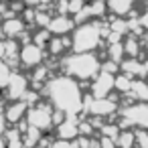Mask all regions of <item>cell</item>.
Masks as SVG:
<instances>
[{"label": "cell", "instance_id": "cell-1", "mask_svg": "<svg viewBox=\"0 0 148 148\" xmlns=\"http://www.w3.org/2000/svg\"><path fill=\"white\" fill-rule=\"evenodd\" d=\"M43 93L49 97L47 101L53 103V108L63 110L67 116H79L83 114V91L81 83L73 79L71 75H59L45 83Z\"/></svg>", "mask_w": 148, "mask_h": 148}, {"label": "cell", "instance_id": "cell-2", "mask_svg": "<svg viewBox=\"0 0 148 148\" xmlns=\"http://www.w3.org/2000/svg\"><path fill=\"white\" fill-rule=\"evenodd\" d=\"M99 69H101V63L93 55V51H83V53L69 51V55L61 59V71L65 75H71L77 81L93 79L99 73Z\"/></svg>", "mask_w": 148, "mask_h": 148}, {"label": "cell", "instance_id": "cell-3", "mask_svg": "<svg viewBox=\"0 0 148 148\" xmlns=\"http://www.w3.org/2000/svg\"><path fill=\"white\" fill-rule=\"evenodd\" d=\"M101 33L97 27V21H87L81 25H75L71 33V51L83 53V51H95L101 45Z\"/></svg>", "mask_w": 148, "mask_h": 148}, {"label": "cell", "instance_id": "cell-4", "mask_svg": "<svg viewBox=\"0 0 148 148\" xmlns=\"http://www.w3.org/2000/svg\"><path fill=\"white\" fill-rule=\"evenodd\" d=\"M25 118H27L29 126H35L41 132L53 128V108L45 101H39L37 106H31Z\"/></svg>", "mask_w": 148, "mask_h": 148}, {"label": "cell", "instance_id": "cell-5", "mask_svg": "<svg viewBox=\"0 0 148 148\" xmlns=\"http://www.w3.org/2000/svg\"><path fill=\"white\" fill-rule=\"evenodd\" d=\"M18 59H21V65L25 69H33L37 65H41L45 61V49L39 47L37 43H25L21 45V51H18Z\"/></svg>", "mask_w": 148, "mask_h": 148}, {"label": "cell", "instance_id": "cell-6", "mask_svg": "<svg viewBox=\"0 0 148 148\" xmlns=\"http://www.w3.org/2000/svg\"><path fill=\"white\" fill-rule=\"evenodd\" d=\"M112 91H114V73L99 69V73L93 77V83H91V95L93 97H106Z\"/></svg>", "mask_w": 148, "mask_h": 148}, {"label": "cell", "instance_id": "cell-7", "mask_svg": "<svg viewBox=\"0 0 148 148\" xmlns=\"http://www.w3.org/2000/svg\"><path fill=\"white\" fill-rule=\"evenodd\" d=\"M27 89H29V79H27L23 73H14V71H12L10 81H8V85L4 87L6 99H23V95H25Z\"/></svg>", "mask_w": 148, "mask_h": 148}, {"label": "cell", "instance_id": "cell-8", "mask_svg": "<svg viewBox=\"0 0 148 148\" xmlns=\"http://www.w3.org/2000/svg\"><path fill=\"white\" fill-rule=\"evenodd\" d=\"M47 29L51 31V35H71L75 29V21L71 18V14H53Z\"/></svg>", "mask_w": 148, "mask_h": 148}, {"label": "cell", "instance_id": "cell-9", "mask_svg": "<svg viewBox=\"0 0 148 148\" xmlns=\"http://www.w3.org/2000/svg\"><path fill=\"white\" fill-rule=\"evenodd\" d=\"M45 49L49 51L51 57H61V55L69 53L71 51V35H51Z\"/></svg>", "mask_w": 148, "mask_h": 148}, {"label": "cell", "instance_id": "cell-10", "mask_svg": "<svg viewBox=\"0 0 148 148\" xmlns=\"http://www.w3.org/2000/svg\"><path fill=\"white\" fill-rule=\"evenodd\" d=\"M27 112H29V103H27L25 99H10V103L6 106V110H4L2 114H4V118H6V122L14 126L16 122H21V120L27 116Z\"/></svg>", "mask_w": 148, "mask_h": 148}, {"label": "cell", "instance_id": "cell-11", "mask_svg": "<svg viewBox=\"0 0 148 148\" xmlns=\"http://www.w3.org/2000/svg\"><path fill=\"white\" fill-rule=\"evenodd\" d=\"M2 29H4L6 39H16V37L27 29V23L23 21L21 14H14V16H6V18H2Z\"/></svg>", "mask_w": 148, "mask_h": 148}, {"label": "cell", "instance_id": "cell-12", "mask_svg": "<svg viewBox=\"0 0 148 148\" xmlns=\"http://www.w3.org/2000/svg\"><path fill=\"white\" fill-rule=\"evenodd\" d=\"M77 118L75 116H67L59 126H57V136L59 138H65V140H73L79 136V130H77Z\"/></svg>", "mask_w": 148, "mask_h": 148}, {"label": "cell", "instance_id": "cell-13", "mask_svg": "<svg viewBox=\"0 0 148 148\" xmlns=\"http://www.w3.org/2000/svg\"><path fill=\"white\" fill-rule=\"evenodd\" d=\"M108 2V12L116 16H128L130 10L136 6L138 0H106Z\"/></svg>", "mask_w": 148, "mask_h": 148}, {"label": "cell", "instance_id": "cell-14", "mask_svg": "<svg viewBox=\"0 0 148 148\" xmlns=\"http://www.w3.org/2000/svg\"><path fill=\"white\" fill-rule=\"evenodd\" d=\"M130 93L138 101H148V81L144 77H134L130 85Z\"/></svg>", "mask_w": 148, "mask_h": 148}, {"label": "cell", "instance_id": "cell-15", "mask_svg": "<svg viewBox=\"0 0 148 148\" xmlns=\"http://www.w3.org/2000/svg\"><path fill=\"white\" fill-rule=\"evenodd\" d=\"M132 79H134V77L128 75V73H124V71L116 73V75H114V89H116L118 93H126V91H130Z\"/></svg>", "mask_w": 148, "mask_h": 148}, {"label": "cell", "instance_id": "cell-16", "mask_svg": "<svg viewBox=\"0 0 148 148\" xmlns=\"http://www.w3.org/2000/svg\"><path fill=\"white\" fill-rule=\"evenodd\" d=\"M124 57H126V53H124V39H122V41H112V43H108V59L120 63Z\"/></svg>", "mask_w": 148, "mask_h": 148}, {"label": "cell", "instance_id": "cell-17", "mask_svg": "<svg viewBox=\"0 0 148 148\" xmlns=\"http://www.w3.org/2000/svg\"><path fill=\"white\" fill-rule=\"evenodd\" d=\"M124 53L128 57H140V41L136 35H128L124 39Z\"/></svg>", "mask_w": 148, "mask_h": 148}, {"label": "cell", "instance_id": "cell-18", "mask_svg": "<svg viewBox=\"0 0 148 148\" xmlns=\"http://www.w3.org/2000/svg\"><path fill=\"white\" fill-rule=\"evenodd\" d=\"M2 136H4V140H6L8 146H23V132H21L16 126H14L12 130L6 128V132H4Z\"/></svg>", "mask_w": 148, "mask_h": 148}, {"label": "cell", "instance_id": "cell-19", "mask_svg": "<svg viewBox=\"0 0 148 148\" xmlns=\"http://www.w3.org/2000/svg\"><path fill=\"white\" fill-rule=\"evenodd\" d=\"M10 75H12V67L4 61V59H0V89H4L10 81Z\"/></svg>", "mask_w": 148, "mask_h": 148}, {"label": "cell", "instance_id": "cell-20", "mask_svg": "<svg viewBox=\"0 0 148 148\" xmlns=\"http://www.w3.org/2000/svg\"><path fill=\"white\" fill-rule=\"evenodd\" d=\"M49 39H51V31L47 29V27H39V31L33 35V43H37L39 47H47V43H49Z\"/></svg>", "mask_w": 148, "mask_h": 148}, {"label": "cell", "instance_id": "cell-21", "mask_svg": "<svg viewBox=\"0 0 148 148\" xmlns=\"http://www.w3.org/2000/svg\"><path fill=\"white\" fill-rule=\"evenodd\" d=\"M116 144H120V146H132V144H136V134L126 128V130H122V132L118 134Z\"/></svg>", "mask_w": 148, "mask_h": 148}, {"label": "cell", "instance_id": "cell-22", "mask_svg": "<svg viewBox=\"0 0 148 148\" xmlns=\"http://www.w3.org/2000/svg\"><path fill=\"white\" fill-rule=\"evenodd\" d=\"M83 4H85V0H67V12L73 16L83 8Z\"/></svg>", "mask_w": 148, "mask_h": 148}, {"label": "cell", "instance_id": "cell-23", "mask_svg": "<svg viewBox=\"0 0 148 148\" xmlns=\"http://www.w3.org/2000/svg\"><path fill=\"white\" fill-rule=\"evenodd\" d=\"M138 21H140V25L144 27V31H148V8L144 10V14H140V16H138Z\"/></svg>", "mask_w": 148, "mask_h": 148}, {"label": "cell", "instance_id": "cell-24", "mask_svg": "<svg viewBox=\"0 0 148 148\" xmlns=\"http://www.w3.org/2000/svg\"><path fill=\"white\" fill-rule=\"evenodd\" d=\"M6 128H8V122H6V118H4V114L0 112V136H2L4 132H6Z\"/></svg>", "mask_w": 148, "mask_h": 148}, {"label": "cell", "instance_id": "cell-25", "mask_svg": "<svg viewBox=\"0 0 148 148\" xmlns=\"http://www.w3.org/2000/svg\"><path fill=\"white\" fill-rule=\"evenodd\" d=\"M2 57H4V41L0 39V59H2Z\"/></svg>", "mask_w": 148, "mask_h": 148}, {"label": "cell", "instance_id": "cell-26", "mask_svg": "<svg viewBox=\"0 0 148 148\" xmlns=\"http://www.w3.org/2000/svg\"><path fill=\"white\" fill-rule=\"evenodd\" d=\"M0 39H2V41L6 39V35H4V29H2V25H0Z\"/></svg>", "mask_w": 148, "mask_h": 148}, {"label": "cell", "instance_id": "cell-27", "mask_svg": "<svg viewBox=\"0 0 148 148\" xmlns=\"http://www.w3.org/2000/svg\"><path fill=\"white\" fill-rule=\"evenodd\" d=\"M41 4H53V0H39Z\"/></svg>", "mask_w": 148, "mask_h": 148}, {"label": "cell", "instance_id": "cell-28", "mask_svg": "<svg viewBox=\"0 0 148 148\" xmlns=\"http://www.w3.org/2000/svg\"><path fill=\"white\" fill-rule=\"evenodd\" d=\"M146 51H148V39H146Z\"/></svg>", "mask_w": 148, "mask_h": 148}, {"label": "cell", "instance_id": "cell-29", "mask_svg": "<svg viewBox=\"0 0 148 148\" xmlns=\"http://www.w3.org/2000/svg\"><path fill=\"white\" fill-rule=\"evenodd\" d=\"M0 103H2V95H0Z\"/></svg>", "mask_w": 148, "mask_h": 148}, {"label": "cell", "instance_id": "cell-30", "mask_svg": "<svg viewBox=\"0 0 148 148\" xmlns=\"http://www.w3.org/2000/svg\"><path fill=\"white\" fill-rule=\"evenodd\" d=\"M16 2H25V0H16Z\"/></svg>", "mask_w": 148, "mask_h": 148}]
</instances>
